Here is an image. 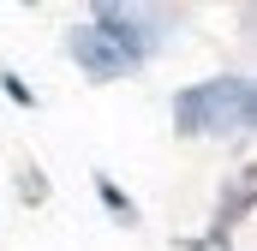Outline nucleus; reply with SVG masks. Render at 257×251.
<instances>
[{"label": "nucleus", "instance_id": "obj_1", "mask_svg": "<svg viewBox=\"0 0 257 251\" xmlns=\"http://www.w3.org/2000/svg\"><path fill=\"white\" fill-rule=\"evenodd\" d=\"M156 42H162V24H156L150 12H132V6H96L90 24L72 36V54L90 66L96 78H114V72H126L132 60L156 54Z\"/></svg>", "mask_w": 257, "mask_h": 251}, {"label": "nucleus", "instance_id": "obj_2", "mask_svg": "<svg viewBox=\"0 0 257 251\" xmlns=\"http://www.w3.org/2000/svg\"><path fill=\"white\" fill-rule=\"evenodd\" d=\"M174 120L180 132H257V78H203L192 90L174 96Z\"/></svg>", "mask_w": 257, "mask_h": 251}]
</instances>
